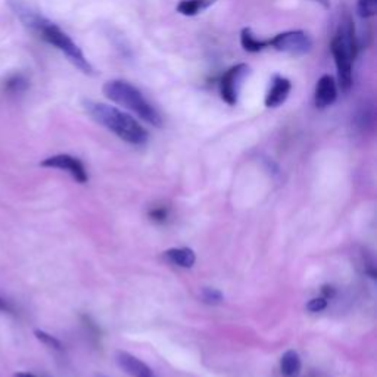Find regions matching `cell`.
Wrapping results in <instances>:
<instances>
[{"label":"cell","instance_id":"cell-1","mask_svg":"<svg viewBox=\"0 0 377 377\" xmlns=\"http://www.w3.org/2000/svg\"><path fill=\"white\" fill-rule=\"evenodd\" d=\"M10 6H12L14 12L21 19V23L28 30L33 31V33H36L40 39H43L46 43L61 50L72 65L77 67L85 74H94V69L86 55L83 54V50L76 45V41L64 30L59 28L55 23H52V21H49L43 15L36 12V10L28 8L23 2L15 0V2H10Z\"/></svg>","mask_w":377,"mask_h":377},{"label":"cell","instance_id":"cell-2","mask_svg":"<svg viewBox=\"0 0 377 377\" xmlns=\"http://www.w3.org/2000/svg\"><path fill=\"white\" fill-rule=\"evenodd\" d=\"M83 108L102 127L118 136L124 142L142 146L149 139L148 130L138 120H134L130 114L112 107V105L96 100H85Z\"/></svg>","mask_w":377,"mask_h":377},{"label":"cell","instance_id":"cell-3","mask_svg":"<svg viewBox=\"0 0 377 377\" xmlns=\"http://www.w3.org/2000/svg\"><path fill=\"white\" fill-rule=\"evenodd\" d=\"M102 91L109 100L134 112L139 118L153 125V127H162V117L158 109L131 83L124 80H111L105 83Z\"/></svg>","mask_w":377,"mask_h":377},{"label":"cell","instance_id":"cell-4","mask_svg":"<svg viewBox=\"0 0 377 377\" xmlns=\"http://www.w3.org/2000/svg\"><path fill=\"white\" fill-rule=\"evenodd\" d=\"M330 49L338 69V85L342 91L347 93L352 87V62L360 49V41L355 34V27L351 18L342 23L336 36L332 40Z\"/></svg>","mask_w":377,"mask_h":377},{"label":"cell","instance_id":"cell-5","mask_svg":"<svg viewBox=\"0 0 377 377\" xmlns=\"http://www.w3.org/2000/svg\"><path fill=\"white\" fill-rule=\"evenodd\" d=\"M268 47H273L279 52H285L290 55H305L312 47L311 37L302 30L283 31L274 37L268 39Z\"/></svg>","mask_w":377,"mask_h":377},{"label":"cell","instance_id":"cell-6","mask_svg":"<svg viewBox=\"0 0 377 377\" xmlns=\"http://www.w3.org/2000/svg\"><path fill=\"white\" fill-rule=\"evenodd\" d=\"M250 74V68L248 64H236L230 67L219 80V94H222V99L230 105V107H235L239 100L240 89L244 86V81Z\"/></svg>","mask_w":377,"mask_h":377},{"label":"cell","instance_id":"cell-7","mask_svg":"<svg viewBox=\"0 0 377 377\" xmlns=\"http://www.w3.org/2000/svg\"><path fill=\"white\" fill-rule=\"evenodd\" d=\"M40 165L46 166V169L64 170L68 174H71L72 179H74L77 183H81V184L87 183V180H89L85 164H83L78 158H76V156H71L67 153L54 155V156H49V158L41 161Z\"/></svg>","mask_w":377,"mask_h":377},{"label":"cell","instance_id":"cell-8","mask_svg":"<svg viewBox=\"0 0 377 377\" xmlns=\"http://www.w3.org/2000/svg\"><path fill=\"white\" fill-rule=\"evenodd\" d=\"M338 99V85L330 74H324L319 78L314 91V105L319 109L329 108Z\"/></svg>","mask_w":377,"mask_h":377},{"label":"cell","instance_id":"cell-9","mask_svg":"<svg viewBox=\"0 0 377 377\" xmlns=\"http://www.w3.org/2000/svg\"><path fill=\"white\" fill-rule=\"evenodd\" d=\"M290 90H292V83L289 78L279 74L273 76V78H271L270 89L266 94V100H264L266 107L271 109L281 107V105L288 100Z\"/></svg>","mask_w":377,"mask_h":377},{"label":"cell","instance_id":"cell-10","mask_svg":"<svg viewBox=\"0 0 377 377\" xmlns=\"http://www.w3.org/2000/svg\"><path fill=\"white\" fill-rule=\"evenodd\" d=\"M115 358H117V364L125 374L131 377H156L148 364H144L142 360L129 352L120 351L115 355Z\"/></svg>","mask_w":377,"mask_h":377},{"label":"cell","instance_id":"cell-11","mask_svg":"<svg viewBox=\"0 0 377 377\" xmlns=\"http://www.w3.org/2000/svg\"><path fill=\"white\" fill-rule=\"evenodd\" d=\"M164 257L169 259L171 264L183 267V268L193 267L196 261L195 252L188 248H171L169 250H165Z\"/></svg>","mask_w":377,"mask_h":377},{"label":"cell","instance_id":"cell-12","mask_svg":"<svg viewBox=\"0 0 377 377\" xmlns=\"http://www.w3.org/2000/svg\"><path fill=\"white\" fill-rule=\"evenodd\" d=\"M240 45L249 54H258L268 49V39H259L250 28H244L240 33Z\"/></svg>","mask_w":377,"mask_h":377},{"label":"cell","instance_id":"cell-13","mask_svg":"<svg viewBox=\"0 0 377 377\" xmlns=\"http://www.w3.org/2000/svg\"><path fill=\"white\" fill-rule=\"evenodd\" d=\"M280 371L283 377H298L301 371L299 354L293 349L286 351L280 358Z\"/></svg>","mask_w":377,"mask_h":377},{"label":"cell","instance_id":"cell-14","mask_svg":"<svg viewBox=\"0 0 377 377\" xmlns=\"http://www.w3.org/2000/svg\"><path fill=\"white\" fill-rule=\"evenodd\" d=\"M215 2L217 0H180L177 5V12L184 17H196Z\"/></svg>","mask_w":377,"mask_h":377},{"label":"cell","instance_id":"cell-15","mask_svg":"<svg viewBox=\"0 0 377 377\" xmlns=\"http://www.w3.org/2000/svg\"><path fill=\"white\" fill-rule=\"evenodd\" d=\"M27 87H28V80L23 74H15L10 78H8L6 85H5V89L9 93H14V94L24 91Z\"/></svg>","mask_w":377,"mask_h":377},{"label":"cell","instance_id":"cell-16","mask_svg":"<svg viewBox=\"0 0 377 377\" xmlns=\"http://www.w3.org/2000/svg\"><path fill=\"white\" fill-rule=\"evenodd\" d=\"M377 12V0H358L357 14L363 19H369Z\"/></svg>","mask_w":377,"mask_h":377},{"label":"cell","instance_id":"cell-17","mask_svg":"<svg viewBox=\"0 0 377 377\" xmlns=\"http://www.w3.org/2000/svg\"><path fill=\"white\" fill-rule=\"evenodd\" d=\"M201 298L205 303H209V305H218V303H222L224 301L223 293L213 288H204L201 292Z\"/></svg>","mask_w":377,"mask_h":377},{"label":"cell","instance_id":"cell-18","mask_svg":"<svg viewBox=\"0 0 377 377\" xmlns=\"http://www.w3.org/2000/svg\"><path fill=\"white\" fill-rule=\"evenodd\" d=\"M34 334H36V338L41 342V343H45L46 347L52 348V349H62V343L59 339H56L55 336H52V334L43 332V330H34Z\"/></svg>","mask_w":377,"mask_h":377},{"label":"cell","instance_id":"cell-19","mask_svg":"<svg viewBox=\"0 0 377 377\" xmlns=\"http://www.w3.org/2000/svg\"><path fill=\"white\" fill-rule=\"evenodd\" d=\"M327 307V299L326 298H314L307 303V310L311 312H320Z\"/></svg>","mask_w":377,"mask_h":377},{"label":"cell","instance_id":"cell-20","mask_svg":"<svg viewBox=\"0 0 377 377\" xmlns=\"http://www.w3.org/2000/svg\"><path fill=\"white\" fill-rule=\"evenodd\" d=\"M149 215H151L152 219H155V222H165L166 215H169V211H166V209L164 206L153 208L152 211L149 213Z\"/></svg>","mask_w":377,"mask_h":377},{"label":"cell","instance_id":"cell-21","mask_svg":"<svg viewBox=\"0 0 377 377\" xmlns=\"http://www.w3.org/2000/svg\"><path fill=\"white\" fill-rule=\"evenodd\" d=\"M321 292H323V295H324L323 298H326V299L334 297V289H333L332 286H324V288L321 289Z\"/></svg>","mask_w":377,"mask_h":377},{"label":"cell","instance_id":"cell-22","mask_svg":"<svg viewBox=\"0 0 377 377\" xmlns=\"http://www.w3.org/2000/svg\"><path fill=\"white\" fill-rule=\"evenodd\" d=\"M0 311H2V312H8V311H10V307H9V303L5 301V299H2V298H0Z\"/></svg>","mask_w":377,"mask_h":377},{"label":"cell","instance_id":"cell-23","mask_svg":"<svg viewBox=\"0 0 377 377\" xmlns=\"http://www.w3.org/2000/svg\"><path fill=\"white\" fill-rule=\"evenodd\" d=\"M14 377H36V376L31 373H27V371H19V373H15Z\"/></svg>","mask_w":377,"mask_h":377},{"label":"cell","instance_id":"cell-24","mask_svg":"<svg viewBox=\"0 0 377 377\" xmlns=\"http://www.w3.org/2000/svg\"><path fill=\"white\" fill-rule=\"evenodd\" d=\"M316 2H320L323 6H329V0H316Z\"/></svg>","mask_w":377,"mask_h":377}]
</instances>
